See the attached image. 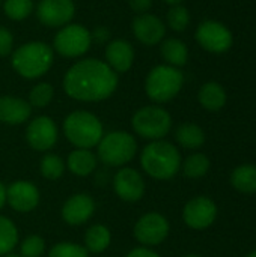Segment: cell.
<instances>
[{
    "label": "cell",
    "mask_w": 256,
    "mask_h": 257,
    "mask_svg": "<svg viewBox=\"0 0 256 257\" xmlns=\"http://www.w3.org/2000/svg\"><path fill=\"white\" fill-rule=\"evenodd\" d=\"M118 74L103 60L75 62L63 77L65 93L81 102H98L110 98L118 87Z\"/></svg>",
    "instance_id": "1"
},
{
    "label": "cell",
    "mask_w": 256,
    "mask_h": 257,
    "mask_svg": "<svg viewBox=\"0 0 256 257\" xmlns=\"http://www.w3.org/2000/svg\"><path fill=\"white\" fill-rule=\"evenodd\" d=\"M181 154L175 145L166 140L149 142L140 152L143 172L158 181L172 179L181 169Z\"/></svg>",
    "instance_id": "2"
},
{
    "label": "cell",
    "mask_w": 256,
    "mask_h": 257,
    "mask_svg": "<svg viewBox=\"0 0 256 257\" xmlns=\"http://www.w3.org/2000/svg\"><path fill=\"white\" fill-rule=\"evenodd\" d=\"M53 48L41 41H32L20 45L12 54V68L23 78L35 80L47 74L53 65Z\"/></svg>",
    "instance_id": "3"
},
{
    "label": "cell",
    "mask_w": 256,
    "mask_h": 257,
    "mask_svg": "<svg viewBox=\"0 0 256 257\" xmlns=\"http://www.w3.org/2000/svg\"><path fill=\"white\" fill-rule=\"evenodd\" d=\"M63 134L66 140L77 149H92L98 146L104 136L101 120L91 111H71L63 120Z\"/></svg>",
    "instance_id": "4"
},
{
    "label": "cell",
    "mask_w": 256,
    "mask_h": 257,
    "mask_svg": "<svg viewBox=\"0 0 256 257\" xmlns=\"http://www.w3.org/2000/svg\"><path fill=\"white\" fill-rule=\"evenodd\" d=\"M184 84L183 72L170 65H157L154 66L146 80H145V92L157 104H164L172 101Z\"/></svg>",
    "instance_id": "5"
},
{
    "label": "cell",
    "mask_w": 256,
    "mask_h": 257,
    "mask_svg": "<svg viewBox=\"0 0 256 257\" xmlns=\"http://www.w3.org/2000/svg\"><path fill=\"white\" fill-rule=\"evenodd\" d=\"M98 160L107 167H124L137 154V142L127 131H110L98 143Z\"/></svg>",
    "instance_id": "6"
},
{
    "label": "cell",
    "mask_w": 256,
    "mask_h": 257,
    "mask_svg": "<svg viewBox=\"0 0 256 257\" xmlns=\"http://www.w3.org/2000/svg\"><path fill=\"white\" fill-rule=\"evenodd\" d=\"M131 128L145 140H163L172 128V117L163 107L146 105L133 114Z\"/></svg>",
    "instance_id": "7"
},
{
    "label": "cell",
    "mask_w": 256,
    "mask_h": 257,
    "mask_svg": "<svg viewBox=\"0 0 256 257\" xmlns=\"http://www.w3.org/2000/svg\"><path fill=\"white\" fill-rule=\"evenodd\" d=\"M92 44L91 32L80 24H66L54 36L53 47L63 57H80L89 51Z\"/></svg>",
    "instance_id": "8"
},
{
    "label": "cell",
    "mask_w": 256,
    "mask_h": 257,
    "mask_svg": "<svg viewBox=\"0 0 256 257\" xmlns=\"http://www.w3.org/2000/svg\"><path fill=\"white\" fill-rule=\"evenodd\" d=\"M195 36H196L198 44L204 50L214 53V54L226 53L234 44L232 32L223 23L216 21V20L202 21L198 26Z\"/></svg>",
    "instance_id": "9"
},
{
    "label": "cell",
    "mask_w": 256,
    "mask_h": 257,
    "mask_svg": "<svg viewBox=\"0 0 256 257\" xmlns=\"http://www.w3.org/2000/svg\"><path fill=\"white\" fill-rule=\"evenodd\" d=\"M170 226L164 215L158 212H148L143 214L134 224L133 233L136 241L142 247H155L161 244L169 235Z\"/></svg>",
    "instance_id": "10"
},
{
    "label": "cell",
    "mask_w": 256,
    "mask_h": 257,
    "mask_svg": "<svg viewBox=\"0 0 256 257\" xmlns=\"http://www.w3.org/2000/svg\"><path fill=\"white\" fill-rule=\"evenodd\" d=\"M113 191L115 194L128 203H134L142 200L146 191L145 179L142 173L133 167H119V170L113 176Z\"/></svg>",
    "instance_id": "11"
},
{
    "label": "cell",
    "mask_w": 256,
    "mask_h": 257,
    "mask_svg": "<svg viewBox=\"0 0 256 257\" xmlns=\"http://www.w3.org/2000/svg\"><path fill=\"white\" fill-rule=\"evenodd\" d=\"M59 139L56 122L48 116H38L32 119L26 128V140L36 152H48Z\"/></svg>",
    "instance_id": "12"
},
{
    "label": "cell",
    "mask_w": 256,
    "mask_h": 257,
    "mask_svg": "<svg viewBox=\"0 0 256 257\" xmlns=\"http://www.w3.org/2000/svg\"><path fill=\"white\" fill-rule=\"evenodd\" d=\"M41 200L38 187L30 181H14L6 187V203L18 214H27L36 209Z\"/></svg>",
    "instance_id": "13"
},
{
    "label": "cell",
    "mask_w": 256,
    "mask_h": 257,
    "mask_svg": "<svg viewBox=\"0 0 256 257\" xmlns=\"http://www.w3.org/2000/svg\"><path fill=\"white\" fill-rule=\"evenodd\" d=\"M216 217H217V206L211 199L205 196H199L189 200L183 209L184 223L195 230H202L210 227L214 223Z\"/></svg>",
    "instance_id": "14"
},
{
    "label": "cell",
    "mask_w": 256,
    "mask_h": 257,
    "mask_svg": "<svg viewBox=\"0 0 256 257\" xmlns=\"http://www.w3.org/2000/svg\"><path fill=\"white\" fill-rule=\"evenodd\" d=\"M74 14L72 0H41L36 8L38 20L47 27H63L71 23Z\"/></svg>",
    "instance_id": "15"
},
{
    "label": "cell",
    "mask_w": 256,
    "mask_h": 257,
    "mask_svg": "<svg viewBox=\"0 0 256 257\" xmlns=\"http://www.w3.org/2000/svg\"><path fill=\"white\" fill-rule=\"evenodd\" d=\"M62 218L68 226L86 224L95 214V200L86 193H77L66 199L62 206Z\"/></svg>",
    "instance_id": "16"
},
{
    "label": "cell",
    "mask_w": 256,
    "mask_h": 257,
    "mask_svg": "<svg viewBox=\"0 0 256 257\" xmlns=\"http://www.w3.org/2000/svg\"><path fill=\"white\" fill-rule=\"evenodd\" d=\"M131 30L136 39L145 45H157L166 35V24L152 14H139L133 23Z\"/></svg>",
    "instance_id": "17"
},
{
    "label": "cell",
    "mask_w": 256,
    "mask_h": 257,
    "mask_svg": "<svg viewBox=\"0 0 256 257\" xmlns=\"http://www.w3.org/2000/svg\"><path fill=\"white\" fill-rule=\"evenodd\" d=\"M104 56H106V63L116 74H124L133 66L134 48L125 39H115L107 44Z\"/></svg>",
    "instance_id": "18"
},
{
    "label": "cell",
    "mask_w": 256,
    "mask_h": 257,
    "mask_svg": "<svg viewBox=\"0 0 256 257\" xmlns=\"http://www.w3.org/2000/svg\"><path fill=\"white\" fill-rule=\"evenodd\" d=\"M32 114L30 104L17 96H0V122L6 125H21Z\"/></svg>",
    "instance_id": "19"
},
{
    "label": "cell",
    "mask_w": 256,
    "mask_h": 257,
    "mask_svg": "<svg viewBox=\"0 0 256 257\" xmlns=\"http://www.w3.org/2000/svg\"><path fill=\"white\" fill-rule=\"evenodd\" d=\"M65 166L68 170L78 178H86L92 175L97 170L98 166V157L91 151V149H74L69 152Z\"/></svg>",
    "instance_id": "20"
},
{
    "label": "cell",
    "mask_w": 256,
    "mask_h": 257,
    "mask_svg": "<svg viewBox=\"0 0 256 257\" xmlns=\"http://www.w3.org/2000/svg\"><path fill=\"white\" fill-rule=\"evenodd\" d=\"M198 99L201 105L210 111H219L220 108L225 107L228 95L226 90L222 84L217 81H207L198 93Z\"/></svg>",
    "instance_id": "21"
},
{
    "label": "cell",
    "mask_w": 256,
    "mask_h": 257,
    "mask_svg": "<svg viewBox=\"0 0 256 257\" xmlns=\"http://www.w3.org/2000/svg\"><path fill=\"white\" fill-rule=\"evenodd\" d=\"M83 242V247L88 250V253L100 254L106 251L112 242L110 229L104 224H92L91 227H88Z\"/></svg>",
    "instance_id": "22"
},
{
    "label": "cell",
    "mask_w": 256,
    "mask_h": 257,
    "mask_svg": "<svg viewBox=\"0 0 256 257\" xmlns=\"http://www.w3.org/2000/svg\"><path fill=\"white\" fill-rule=\"evenodd\" d=\"M160 51H161V56H163L166 65H170L175 68L184 66L189 60V48H187L186 42H183L178 38H169V39L163 41Z\"/></svg>",
    "instance_id": "23"
},
{
    "label": "cell",
    "mask_w": 256,
    "mask_h": 257,
    "mask_svg": "<svg viewBox=\"0 0 256 257\" xmlns=\"http://www.w3.org/2000/svg\"><path fill=\"white\" fill-rule=\"evenodd\" d=\"M175 139L184 149H198L205 143V133L196 123H181L175 131Z\"/></svg>",
    "instance_id": "24"
},
{
    "label": "cell",
    "mask_w": 256,
    "mask_h": 257,
    "mask_svg": "<svg viewBox=\"0 0 256 257\" xmlns=\"http://www.w3.org/2000/svg\"><path fill=\"white\" fill-rule=\"evenodd\" d=\"M231 184L241 193H256V166L244 164L237 167L231 175Z\"/></svg>",
    "instance_id": "25"
},
{
    "label": "cell",
    "mask_w": 256,
    "mask_h": 257,
    "mask_svg": "<svg viewBox=\"0 0 256 257\" xmlns=\"http://www.w3.org/2000/svg\"><path fill=\"white\" fill-rule=\"evenodd\" d=\"M18 245V229L14 221L5 215H0V257L14 251Z\"/></svg>",
    "instance_id": "26"
},
{
    "label": "cell",
    "mask_w": 256,
    "mask_h": 257,
    "mask_svg": "<svg viewBox=\"0 0 256 257\" xmlns=\"http://www.w3.org/2000/svg\"><path fill=\"white\" fill-rule=\"evenodd\" d=\"M65 161L59 155L51 152H47L39 163V172L42 178L48 181H57L59 178H62L65 173Z\"/></svg>",
    "instance_id": "27"
},
{
    "label": "cell",
    "mask_w": 256,
    "mask_h": 257,
    "mask_svg": "<svg viewBox=\"0 0 256 257\" xmlns=\"http://www.w3.org/2000/svg\"><path fill=\"white\" fill-rule=\"evenodd\" d=\"M181 166H183L184 176H187L190 179H198V178H202L207 175V172L210 169V160L204 154H193V155L187 157L184 160V163H181Z\"/></svg>",
    "instance_id": "28"
},
{
    "label": "cell",
    "mask_w": 256,
    "mask_h": 257,
    "mask_svg": "<svg viewBox=\"0 0 256 257\" xmlns=\"http://www.w3.org/2000/svg\"><path fill=\"white\" fill-rule=\"evenodd\" d=\"M54 96V89L51 84L48 83H38L32 87L30 93H29V104L30 107H36V108H44L47 107Z\"/></svg>",
    "instance_id": "29"
},
{
    "label": "cell",
    "mask_w": 256,
    "mask_h": 257,
    "mask_svg": "<svg viewBox=\"0 0 256 257\" xmlns=\"http://www.w3.org/2000/svg\"><path fill=\"white\" fill-rule=\"evenodd\" d=\"M3 11L8 18L14 21H21L32 14L33 0H5Z\"/></svg>",
    "instance_id": "30"
},
{
    "label": "cell",
    "mask_w": 256,
    "mask_h": 257,
    "mask_svg": "<svg viewBox=\"0 0 256 257\" xmlns=\"http://www.w3.org/2000/svg\"><path fill=\"white\" fill-rule=\"evenodd\" d=\"M166 21L174 32H184L190 24V12L183 5H174L167 12Z\"/></svg>",
    "instance_id": "31"
},
{
    "label": "cell",
    "mask_w": 256,
    "mask_h": 257,
    "mask_svg": "<svg viewBox=\"0 0 256 257\" xmlns=\"http://www.w3.org/2000/svg\"><path fill=\"white\" fill-rule=\"evenodd\" d=\"M48 257H89V253L80 244L69 242V241H63V242L54 244L50 248Z\"/></svg>",
    "instance_id": "32"
},
{
    "label": "cell",
    "mask_w": 256,
    "mask_h": 257,
    "mask_svg": "<svg viewBox=\"0 0 256 257\" xmlns=\"http://www.w3.org/2000/svg\"><path fill=\"white\" fill-rule=\"evenodd\" d=\"M45 253V241L39 235H29L20 242L21 257H42Z\"/></svg>",
    "instance_id": "33"
},
{
    "label": "cell",
    "mask_w": 256,
    "mask_h": 257,
    "mask_svg": "<svg viewBox=\"0 0 256 257\" xmlns=\"http://www.w3.org/2000/svg\"><path fill=\"white\" fill-rule=\"evenodd\" d=\"M12 45H14V36L9 29L0 26V56H9L12 53Z\"/></svg>",
    "instance_id": "34"
},
{
    "label": "cell",
    "mask_w": 256,
    "mask_h": 257,
    "mask_svg": "<svg viewBox=\"0 0 256 257\" xmlns=\"http://www.w3.org/2000/svg\"><path fill=\"white\" fill-rule=\"evenodd\" d=\"M130 8L137 14H146L149 8L152 6V0H128Z\"/></svg>",
    "instance_id": "35"
},
{
    "label": "cell",
    "mask_w": 256,
    "mask_h": 257,
    "mask_svg": "<svg viewBox=\"0 0 256 257\" xmlns=\"http://www.w3.org/2000/svg\"><path fill=\"white\" fill-rule=\"evenodd\" d=\"M125 257H161L158 253H155L154 250L148 248V247H136L133 250H130Z\"/></svg>",
    "instance_id": "36"
},
{
    "label": "cell",
    "mask_w": 256,
    "mask_h": 257,
    "mask_svg": "<svg viewBox=\"0 0 256 257\" xmlns=\"http://www.w3.org/2000/svg\"><path fill=\"white\" fill-rule=\"evenodd\" d=\"M91 36H92V41H95L98 44H103V42H107L110 39V32L106 27H97L91 33Z\"/></svg>",
    "instance_id": "37"
},
{
    "label": "cell",
    "mask_w": 256,
    "mask_h": 257,
    "mask_svg": "<svg viewBox=\"0 0 256 257\" xmlns=\"http://www.w3.org/2000/svg\"><path fill=\"white\" fill-rule=\"evenodd\" d=\"M6 203V187L0 182V209L5 206Z\"/></svg>",
    "instance_id": "38"
},
{
    "label": "cell",
    "mask_w": 256,
    "mask_h": 257,
    "mask_svg": "<svg viewBox=\"0 0 256 257\" xmlns=\"http://www.w3.org/2000/svg\"><path fill=\"white\" fill-rule=\"evenodd\" d=\"M163 2H166V3H169L170 6H174V5H181L183 0H163Z\"/></svg>",
    "instance_id": "39"
},
{
    "label": "cell",
    "mask_w": 256,
    "mask_h": 257,
    "mask_svg": "<svg viewBox=\"0 0 256 257\" xmlns=\"http://www.w3.org/2000/svg\"><path fill=\"white\" fill-rule=\"evenodd\" d=\"M2 257H21L20 254H15V253H9V254H6V256H2Z\"/></svg>",
    "instance_id": "40"
},
{
    "label": "cell",
    "mask_w": 256,
    "mask_h": 257,
    "mask_svg": "<svg viewBox=\"0 0 256 257\" xmlns=\"http://www.w3.org/2000/svg\"><path fill=\"white\" fill-rule=\"evenodd\" d=\"M183 257H202V256H199V254H186V256H183Z\"/></svg>",
    "instance_id": "41"
},
{
    "label": "cell",
    "mask_w": 256,
    "mask_h": 257,
    "mask_svg": "<svg viewBox=\"0 0 256 257\" xmlns=\"http://www.w3.org/2000/svg\"><path fill=\"white\" fill-rule=\"evenodd\" d=\"M246 257H256V250L255 251H253V253H250V254H247V256Z\"/></svg>",
    "instance_id": "42"
},
{
    "label": "cell",
    "mask_w": 256,
    "mask_h": 257,
    "mask_svg": "<svg viewBox=\"0 0 256 257\" xmlns=\"http://www.w3.org/2000/svg\"><path fill=\"white\" fill-rule=\"evenodd\" d=\"M0 2H2V0H0Z\"/></svg>",
    "instance_id": "43"
}]
</instances>
